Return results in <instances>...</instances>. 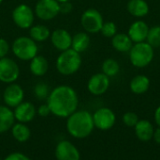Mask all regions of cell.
Here are the masks:
<instances>
[{
    "instance_id": "obj_21",
    "label": "cell",
    "mask_w": 160,
    "mask_h": 160,
    "mask_svg": "<svg viewBox=\"0 0 160 160\" xmlns=\"http://www.w3.org/2000/svg\"><path fill=\"white\" fill-rule=\"evenodd\" d=\"M134 127L137 138L142 141H149L154 136V126L147 120H139Z\"/></svg>"
},
{
    "instance_id": "obj_34",
    "label": "cell",
    "mask_w": 160,
    "mask_h": 160,
    "mask_svg": "<svg viewBox=\"0 0 160 160\" xmlns=\"http://www.w3.org/2000/svg\"><path fill=\"white\" fill-rule=\"evenodd\" d=\"M4 160H31L28 157H26L25 155L22 154V153H12L10 155H8Z\"/></svg>"
},
{
    "instance_id": "obj_8",
    "label": "cell",
    "mask_w": 160,
    "mask_h": 160,
    "mask_svg": "<svg viewBox=\"0 0 160 160\" xmlns=\"http://www.w3.org/2000/svg\"><path fill=\"white\" fill-rule=\"evenodd\" d=\"M35 15L41 21H51L60 13V3L56 0H38L34 8Z\"/></svg>"
},
{
    "instance_id": "obj_30",
    "label": "cell",
    "mask_w": 160,
    "mask_h": 160,
    "mask_svg": "<svg viewBox=\"0 0 160 160\" xmlns=\"http://www.w3.org/2000/svg\"><path fill=\"white\" fill-rule=\"evenodd\" d=\"M123 123L128 126V127H134L137 123L139 122V116L135 113V112H132V111H128V112H126L124 115H123Z\"/></svg>"
},
{
    "instance_id": "obj_14",
    "label": "cell",
    "mask_w": 160,
    "mask_h": 160,
    "mask_svg": "<svg viewBox=\"0 0 160 160\" xmlns=\"http://www.w3.org/2000/svg\"><path fill=\"white\" fill-rule=\"evenodd\" d=\"M149 28L150 27L145 21L138 19L129 25L128 29V35L129 36L133 43L146 41Z\"/></svg>"
},
{
    "instance_id": "obj_26",
    "label": "cell",
    "mask_w": 160,
    "mask_h": 160,
    "mask_svg": "<svg viewBox=\"0 0 160 160\" xmlns=\"http://www.w3.org/2000/svg\"><path fill=\"white\" fill-rule=\"evenodd\" d=\"M120 69H121V67H120L119 62L116 59L112 58H106L102 62V65H101L102 73L105 74L110 78L118 75L119 73H120Z\"/></svg>"
},
{
    "instance_id": "obj_5",
    "label": "cell",
    "mask_w": 160,
    "mask_h": 160,
    "mask_svg": "<svg viewBox=\"0 0 160 160\" xmlns=\"http://www.w3.org/2000/svg\"><path fill=\"white\" fill-rule=\"evenodd\" d=\"M10 49L15 58L22 61H30L38 52V42L29 36H20L16 38Z\"/></svg>"
},
{
    "instance_id": "obj_1",
    "label": "cell",
    "mask_w": 160,
    "mask_h": 160,
    "mask_svg": "<svg viewBox=\"0 0 160 160\" xmlns=\"http://www.w3.org/2000/svg\"><path fill=\"white\" fill-rule=\"evenodd\" d=\"M52 114L59 118H68L79 106L77 91L68 85H59L51 91L46 100Z\"/></svg>"
},
{
    "instance_id": "obj_6",
    "label": "cell",
    "mask_w": 160,
    "mask_h": 160,
    "mask_svg": "<svg viewBox=\"0 0 160 160\" xmlns=\"http://www.w3.org/2000/svg\"><path fill=\"white\" fill-rule=\"evenodd\" d=\"M103 24L104 19L101 12L95 8H86L81 15L82 27L89 34L99 33Z\"/></svg>"
},
{
    "instance_id": "obj_22",
    "label": "cell",
    "mask_w": 160,
    "mask_h": 160,
    "mask_svg": "<svg viewBox=\"0 0 160 160\" xmlns=\"http://www.w3.org/2000/svg\"><path fill=\"white\" fill-rule=\"evenodd\" d=\"M90 43H91V39L89 33L85 31L78 32L72 36L71 48L80 54L85 52L89 48Z\"/></svg>"
},
{
    "instance_id": "obj_11",
    "label": "cell",
    "mask_w": 160,
    "mask_h": 160,
    "mask_svg": "<svg viewBox=\"0 0 160 160\" xmlns=\"http://www.w3.org/2000/svg\"><path fill=\"white\" fill-rule=\"evenodd\" d=\"M23 98L24 91L22 87L16 82L8 84L2 94V99L5 105L10 108H14L19 104H21L23 101Z\"/></svg>"
},
{
    "instance_id": "obj_16",
    "label": "cell",
    "mask_w": 160,
    "mask_h": 160,
    "mask_svg": "<svg viewBox=\"0 0 160 160\" xmlns=\"http://www.w3.org/2000/svg\"><path fill=\"white\" fill-rule=\"evenodd\" d=\"M13 113L16 121H18L19 123L27 124L33 121L36 117L37 108L32 103L22 101L21 104L14 108Z\"/></svg>"
},
{
    "instance_id": "obj_41",
    "label": "cell",
    "mask_w": 160,
    "mask_h": 160,
    "mask_svg": "<svg viewBox=\"0 0 160 160\" xmlns=\"http://www.w3.org/2000/svg\"><path fill=\"white\" fill-rule=\"evenodd\" d=\"M159 50H160V47H159Z\"/></svg>"
},
{
    "instance_id": "obj_37",
    "label": "cell",
    "mask_w": 160,
    "mask_h": 160,
    "mask_svg": "<svg viewBox=\"0 0 160 160\" xmlns=\"http://www.w3.org/2000/svg\"><path fill=\"white\" fill-rule=\"evenodd\" d=\"M58 3H64V2H68V1H70V0H56Z\"/></svg>"
},
{
    "instance_id": "obj_28",
    "label": "cell",
    "mask_w": 160,
    "mask_h": 160,
    "mask_svg": "<svg viewBox=\"0 0 160 160\" xmlns=\"http://www.w3.org/2000/svg\"><path fill=\"white\" fill-rule=\"evenodd\" d=\"M146 41L154 48L160 47V25H155L149 28Z\"/></svg>"
},
{
    "instance_id": "obj_23",
    "label": "cell",
    "mask_w": 160,
    "mask_h": 160,
    "mask_svg": "<svg viewBox=\"0 0 160 160\" xmlns=\"http://www.w3.org/2000/svg\"><path fill=\"white\" fill-rule=\"evenodd\" d=\"M15 124V117L13 110L8 106L0 105V134L11 129Z\"/></svg>"
},
{
    "instance_id": "obj_7",
    "label": "cell",
    "mask_w": 160,
    "mask_h": 160,
    "mask_svg": "<svg viewBox=\"0 0 160 160\" xmlns=\"http://www.w3.org/2000/svg\"><path fill=\"white\" fill-rule=\"evenodd\" d=\"M35 17L34 9L26 4H20L11 11L13 23L21 29H29L34 25Z\"/></svg>"
},
{
    "instance_id": "obj_20",
    "label": "cell",
    "mask_w": 160,
    "mask_h": 160,
    "mask_svg": "<svg viewBox=\"0 0 160 160\" xmlns=\"http://www.w3.org/2000/svg\"><path fill=\"white\" fill-rule=\"evenodd\" d=\"M133 44L128 33H116L112 38V46L119 53H128Z\"/></svg>"
},
{
    "instance_id": "obj_36",
    "label": "cell",
    "mask_w": 160,
    "mask_h": 160,
    "mask_svg": "<svg viewBox=\"0 0 160 160\" xmlns=\"http://www.w3.org/2000/svg\"><path fill=\"white\" fill-rule=\"evenodd\" d=\"M154 140L156 141L157 143H159L160 144V127H158V129H156L154 131V136H153Z\"/></svg>"
},
{
    "instance_id": "obj_4",
    "label": "cell",
    "mask_w": 160,
    "mask_h": 160,
    "mask_svg": "<svg viewBox=\"0 0 160 160\" xmlns=\"http://www.w3.org/2000/svg\"><path fill=\"white\" fill-rule=\"evenodd\" d=\"M129 61L135 68L142 69L149 66L155 58V48L147 41L134 43L128 52Z\"/></svg>"
},
{
    "instance_id": "obj_27",
    "label": "cell",
    "mask_w": 160,
    "mask_h": 160,
    "mask_svg": "<svg viewBox=\"0 0 160 160\" xmlns=\"http://www.w3.org/2000/svg\"><path fill=\"white\" fill-rule=\"evenodd\" d=\"M50 92H51V90H50L49 85L43 81H39V82L36 83V85L34 86V89H33L34 96L39 101L47 100Z\"/></svg>"
},
{
    "instance_id": "obj_19",
    "label": "cell",
    "mask_w": 160,
    "mask_h": 160,
    "mask_svg": "<svg viewBox=\"0 0 160 160\" xmlns=\"http://www.w3.org/2000/svg\"><path fill=\"white\" fill-rule=\"evenodd\" d=\"M29 70L35 76H44L49 71V61L44 56L37 55L30 60Z\"/></svg>"
},
{
    "instance_id": "obj_40",
    "label": "cell",
    "mask_w": 160,
    "mask_h": 160,
    "mask_svg": "<svg viewBox=\"0 0 160 160\" xmlns=\"http://www.w3.org/2000/svg\"><path fill=\"white\" fill-rule=\"evenodd\" d=\"M0 160H2V159H1V158H0Z\"/></svg>"
},
{
    "instance_id": "obj_35",
    "label": "cell",
    "mask_w": 160,
    "mask_h": 160,
    "mask_svg": "<svg viewBox=\"0 0 160 160\" xmlns=\"http://www.w3.org/2000/svg\"><path fill=\"white\" fill-rule=\"evenodd\" d=\"M155 121L158 125V127H160V106L155 111Z\"/></svg>"
},
{
    "instance_id": "obj_38",
    "label": "cell",
    "mask_w": 160,
    "mask_h": 160,
    "mask_svg": "<svg viewBox=\"0 0 160 160\" xmlns=\"http://www.w3.org/2000/svg\"><path fill=\"white\" fill-rule=\"evenodd\" d=\"M3 1H4V0H0V5H1V4L3 3Z\"/></svg>"
},
{
    "instance_id": "obj_39",
    "label": "cell",
    "mask_w": 160,
    "mask_h": 160,
    "mask_svg": "<svg viewBox=\"0 0 160 160\" xmlns=\"http://www.w3.org/2000/svg\"><path fill=\"white\" fill-rule=\"evenodd\" d=\"M1 98H2V95H1V93H0V100H1Z\"/></svg>"
},
{
    "instance_id": "obj_25",
    "label": "cell",
    "mask_w": 160,
    "mask_h": 160,
    "mask_svg": "<svg viewBox=\"0 0 160 160\" xmlns=\"http://www.w3.org/2000/svg\"><path fill=\"white\" fill-rule=\"evenodd\" d=\"M11 134L13 138L19 142H25L30 139L31 131L30 128L23 123L14 124L11 127Z\"/></svg>"
},
{
    "instance_id": "obj_13",
    "label": "cell",
    "mask_w": 160,
    "mask_h": 160,
    "mask_svg": "<svg viewBox=\"0 0 160 160\" xmlns=\"http://www.w3.org/2000/svg\"><path fill=\"white\" fill-rule=\"evenodd\" d=\"M50 40H51L52 46L59 52L71 48L72 36L65 28L54 29L52 32H51Z\"/></svg>"
},
{
    "instance_id": "obj_3",
    "label": "cell",
    "mask_w": 160,
    "mask_h": 160,
    "mask_svg": "<svg viewBox=\"0 0 160 160\" xmlns=\"http://www.w3.org/2000/svg\"><path fill=\"white\" fill-rule=\"evenodd\" d=\"M82 64V55L72 48H69L59 54L55 60V69L60 74L69 76L76 74L81 69Z\"/></svg>"
},
{
    "instance_id": "obj_33",
    "label": "cell",
    "mask_w": 160,
    "mask_h": 160,
    "mask_svg": "<svg viewBox=\"0 0 160 160\" xmlns=\"http://www.w3.org/2000/svg\"><path fill=\"white\" fill-rule=\"evenodd\" d=\"M72 9H73V6L70 3V1L60 3V13L68 14V13H70L72 11Z\"/></svg>"
},
{
    "instance_id": "obj_2",
    "label": "cell",
    "mask_w": 160,
    "mask_h": 160,
    "mask_svg": "<svg viewBox=\"0 0 160 160\" xmlns=\"http://www.w3.org/2000/svg\"><path fill=\"white\" fill-rule=\"evenodd\" d=\"M93 114L87 110H76L68 117L67 130L73 138L84 139L94 130Z\"/></svg>"
},
{
    "instance_id": "obj_29",
    "label": "cell",
    "mask_w": 160,
    "mask_h": 160,
    "mask_svg": "<svg viewBox=\"0 0 160 160\" xmlns=\"http://www.w3.org/2000/svg\"><path fill=\"white\" fill-rule=\"evenodd\" d=\"M100 33L108 39H112L116 33H117V25L114 22L112 21H107L104 22Z\"/></svg>"
},
{
    "instance_id": "obj_18",
    "label": "cell",
    "mask_w": 160,
    "mask_h": 160,
    "mask_svg": "<svg viewBox=\"0 0 160 160\" xmlns=\"http://www.w3.org/2000/svg\"><path fill=\"white\" fill-rule=\"evenodd\" d=\"M151 85L150 78L145 74H137L129 82V89L134 94H144L148 91Z\"/></svg>"
},
{
    "instance_id": "obj_9",
    "label": "cell",
    "mask_w": 160,
    "mask_h": 160,
    "mask_svg": "<svg viewBox=\"0 0 160 160\" xmlns=\"http://www.w3.org/2000/svg\"><path fill=\"white\" fill-rule=\"evenodd\" d=\"M20 73V67L14 59L8 57L0 58V82L7 85L14 83L18 80Z\"/></svg>"
},
{
    "instance_id": "obj_32",
    "label": "cell",
    "mask_w": 160,
    "mask_h": 160,
    "mask_svg": "<svg viewBox=\"0 0 160 160\" xmlns=\"http://www.w3.org/2000/svg\"><path fill=\"white\" fill-rule=\"evenodd\" d=\"M37 113H38V116L43 117V118L48 117L50 114H52L51 109H50V108H49V106H48L47 103H46V104H41V105L38 108Z\"/></svg>"
},
{
    "instance_id": "obj_10",
    "label": "cell",
    "mask_w": 160,
    "mask_h": 160,
    "mask_svg": "<svg viewBox=\"0 0 160 160\" xmlns=\"http://www.w3.org/2000/svg\"><path fill=\"white\" fill-rule=\"evenodd\" d=\"M111 85V78L107 76L105 74L97 73L91 75L87 82V90L88 91L95 95L100 96L106 93Z\"/></svg>"
},
{
    "instance_id": "obj_17",
    "label": "cell",
    "mask_w": 160,
    "mask_h": 160,
    "mask_svg": "<svg viewBox=\"0 0 160 160\" xmlns=\"http://www.w3.org/2000/svg\"><path fill=\"white\" fill-rule=\"evenodd\" d=\"M127 9L131 16L142 19L149 14L150 6L146 0H128Z\"/></svg>"
},
{
    "instance_id": "obj_15",
    "label": "cell",
    "mask_w": 160,
    "mask_h": 160,
    "mask_svg": "<svg viewBox=\"0 0 160 160\" xmlns=\"http://www.w3.org/2000/svg\"><path fill=\"white\" fill-rule=\"evenodd\" d=\"M57 160H80L81 156L77 147L68 141H60L55 148Z\"/></svg>"
},
{
    "instance_id": "obj_12",
    "label": "cell",
    "mask_w": 160,
    "mask_h": 160,
    "mask_svg": "<svg viewBox=\"0 0 160 160\" xmlns=\"http://www.w3.org/2000/svg\"><path fill=\"white\" fill-rule=\"evenodd\" d=\"M93 121L95 127L100 130H109L114 125L116 116L111 108H100L93 114Z\"/></svg>"
},
{
    "instance_id": "obj_31",
    "label": "cell",
    "mask_w": 160,
    "mask_h": 160,
    "mask_svg": "<svg viewBox=\"0 0 160 160\" xmlns=\"http://www.w3.org/2000/svg\"><path fill=\"white\" fill-rule=\"evenodd\" d=\"M10 47H11V45L8 43V41L6 39L0 38V58L8 56V54L10 50Z\"/></svg>"
},
{
    "instance_id": "obj_24",
    "label": "cell",
    "mask_w": 160,
    "mask_h": 160,
    "mask_svg": "<svg viewBox=\"0 0 160 160\" xmlns=\"http://www.w3.org/2000/svg\"><path fill=\"white\" fill-rule=\"evenodd\" d=\"M29 37L36 42H43L50 39L51 30L45 25H33L29 29Z\"/></svg>"
}]
</instances>
